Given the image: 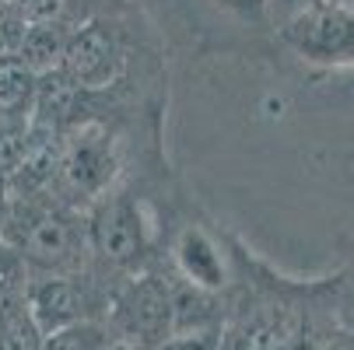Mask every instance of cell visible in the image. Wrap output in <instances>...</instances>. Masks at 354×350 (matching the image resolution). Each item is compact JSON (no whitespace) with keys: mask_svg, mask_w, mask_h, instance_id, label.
Here are the masks:
<instances>
[{"mask_svg":"<svg viewBox=\"0 0 354 350\" xmlns=\"http://www.w3.org/2000/svg\"><path fill=\"white\" fill-rule=\"evenodd\" d=\"M316 291L267 287L232 302L221 326V350H316L337 333L330 302H319Z\"/></svg>","mask_w":354,"mask_h":350,"instance_id":"cell-1","label":"cell"},{"mask_svg":"<svg viewBox=\"0 0 354 350\" xmlns=\"http://www.w3.org/2000/svg\"><path fill=\"white\" fill-rule=\"evenodd\" d=\"M4 238L32 277H64L91 266L84 214L57 196H15L4 217Z\"/></svg>","mask_w":354,"mask_h":350,"instance_id":"cell-2","label":"cell"},{"mask_svg":"<svg viewBox=\"0 0 354 350\" xmlns=\"http://www.w3.org/2000/svg\"><path fill=\"white\" fill-rule=\"evenodd\" d=\"M116 284V273L102 270L91 260V266H84L81 273L25 280V305L39 333L49 336L77 322H106V309Z\"/></svg>","mask_w":354,"mask_h":350,"instance_id":"cell-3","label":"cell"},{"mask_svg":"<svg viewBox=\"0 0 354 350\" xmlns=\"http://www.w3.org/2000/svg\"><path fill=\"white\" fill-rule=\"evenodd\" d=\"M84 235L91 260L116 277L140 273L151 256V224L144 217V207L137 196L123 189H109L88 207Z\"/></svg>","mask_w":354,"mask_h":350,"instance_id":"cell-4","label":"cell"},{"mask_svg":"<svg viewBox=\"0 0 354 350\" xmlns=\"http://www.w3.org/2000/svg\"><path fill=\"white\" fill-rule=\"evenodd\" d=\"M120 165H123L120 144L109 133V126L88 119L60 137L53 193L71 207H81V204L91 207L98 196H106L113 189Z\"/></svg>","mask_w":354,"mask_h":350,"instance_id":"cell-5","label":"cell"},{"mask_svg":"<svg viewBox=\"0 0 354 350\" xmlns=\"http://www.w3.org/2000/svg\"><path fill=\"white\" fill-rule=\"evenodd\" d=\"M106 326L113 340L133 347V350H155L162 340L172 336V294L169 277L162 273H130L113 287Z\"/></svg>","mask_w":354,"mask_h":350,"instance_id":"cell-6","label":"cell"},{"mask_svg":"<svg viewBox=\"0 0 354 350\" xmlns=\"http://www.w3.org/2000/svg\"><path fill=\"white\" fill-rule=\"evenodd\" d=\"M127 60H130V49L123 28L113 18H91L71 28L60 70L84 95H95L120 84V77L127 74Z\"/></svg>","mask_w":354,"mask_h":350,"instance_id":"cell-7","label":"cell"},{"mask_svg":"<svg viewBox=\"0 0 354 350\" xmlns=\"http://www.w3.org/2000/svg\"><path fill=\"white\" fill-rule=\"evenodd\" d=\"M277 39L298 60L316 67H354V11L333 0L277 25Z\"/></svg>","mask_w":354,"mask_h":350,"instance_id":"cell-8","label":"cell"},{"mask_svg":"<svg viewBox=\"0 0 354 350\" xmlns=\"http://www.w3.org/2000/svg\"><path fill=\"white\" fill-rule=\"evenodd\" d=\"M172 263H176L172 277H179V280H186L200 291L221 294L232 284L225 253H218V242L211 235H204L200 228H183V235L172 249Z\"/></svg>","mask_w":354,"mask_h":350,"instance_id":"cell-9","label":"cell"},{"mask_svg":"<svg viewBox=\"0 0 354 350\" xmlns=\"http://www.w3.org/2000/svg\"><path fill=\"white\" fill-rule=\"evenodd\" d=\"M39 77L18 53H0V123H32Z\"/></svg>","mask_w":354,"mask_h":350,"instance_id":"cell-10","label":"cell"},{"mask_svg":"<svg viewBox=\"0 0 354 350\" xmlns=\"http://www.w3.org/2000/svg\"><path fill=\"white\" fill-rule=\"evenodd\" d=\"M71 25L67 21H42V25H28L21 42H18V57L25 60V67L39 77L49 70H60L64 60V46H67Z\"/></svg>","mask_w":354,"mask_h":350,"instance_id":"cell-11","label":"cell"},{"mask_svg":"<svg viewBox=\"0 0 354 350\" xmlns=\"http://www.w3.org/2000/svg\"><path fill=\"white\" fill-rule=\"evenodd\" d=\"M42 333L28 315L25 305V291L0 302V350H39Z\"/></svg>","mask_w":354,"mask_h":350,"instance_id":"cell-12","label":"cell"},{"mask_svg":"<svg viewBox=\"0 0 354 350\" xmlns=\"http://www.w3.org/2000/svg\"><path fill=\"white\" fill-rule=\"evenodd\" d=\"M113 343V333L106 322H77L71 329L42 336L39 350H106Z\"/></svg>","mask_w":354,"mask_h":350,"instance_id":"cell-13","label":"cell"},{"mask_svg":"<svg viewBox=\"0 0 354 350\" xmlns=\"http://www.w3.org/2000/svg\"><path fill=\"white\" fill-rule=\"evenodd\" d=\"M28 151V123H0V179H11Z\"/></svg>","mask_w":354,"mask_h":350,"instance_id":"cell-14","label":"cell"},{"mask_svg":"<svg viewBox=\"0 0 354 350\" xmlns=\"http://www.w3.org/2000/svg\"><path fill=\"white\" fill-rule=\"evenodd\" d=\"M0 8H8L15 18L25 25H42V21H67V0H0Z\"/></svg>","mask_w":354,"mask_h":350,"instance_id":"cell-15","label":"cell"},{"mask_svg":"<svg viewBox=\"0 0 354 350\" xmlns=\"http://www.w3.org/2000/svg\"><path fill=\"white\" fill-rule=\"evenodd\" d=\"M155 350H221V329H200V333H172Z\"/></svg>","mask_w":354,"mask_h":350,"instance_id":"cell-16","label":"cell"},{"mask_svg":"<svg viewBox=\"0 0 354 350\" xmlns=\"http://www.w3.org/2000/svg\"><path fill=\"white\" fill-rule=\"evenodd\" d=\"M330 315H333L337 333H344V336L354 340V284L330 298Z\"/></svg>","mask_w":354,"mask_h":350,"instance_id":"cell-17","label":"cell"},{"mask_svg":"<svg viewBox=\"0 0 354 350\" xmlns=\"http://www.w3.org/2000/svg\"><path fill=\"white\" fill-rule=\"evenodd\" d=\"M316 4H323V0H267V21H274V28H277L281 21H288V18H295L301 11H309Z\"/></svg>","mask_w":354,"mask_h":350,"instance_id":"cell-18","label":"cell"},{"mask_svg":"<svg viewBox=\"0 0 354 350\" xmlns=\"http://www.w3.org/2000/svg\"><path fill=\"white\" fill-rule=\"evenodd\" d=\"M218 4L228 11V14H235V18H242V21H267V0H218Z\"/></svg>","mask_w":354,"mask_h":350,"instance_id":"cell-19","label":"cell"},{"mask_svg":"<svg viewBox=\"0 0 354 350\" xmlns=\"http://www.w3.org/2000/svg\"><path fill=\"white\" fill-rule=\"evenodd\" d=\"M333 4H340V8H351V11H354V0H333Z\"/></svg>","mask_w":354,"mask_h":350,"instance_id":"cell-20","label":"cell"}]
</instances>
